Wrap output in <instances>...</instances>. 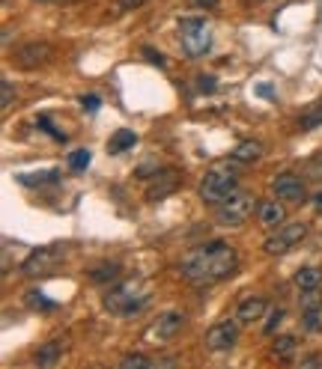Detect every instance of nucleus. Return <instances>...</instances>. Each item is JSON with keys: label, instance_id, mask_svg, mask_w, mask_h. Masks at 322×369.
Returning <instances> with one entry per match:
<instances>
[{"label": "nucleus", "instance_id": "1", "mask_svg": "<svg viewBox=\"0 0 322 369\" xmlns=\"http://www.w3.org/2000/svg\"><path fill=\"white\" fill-rule=\"evenodd\" d=\"M239 265V253L233 244L227 241H209L203 248H194L191 253L182 256L180 262V271L188 283L194 286H212L221 283L236 271Z\"/></svg>", "mask_w": 322, "mask_h": 369}, {"label": "nucleus", "instance_id": "2", "mask_svg": "<svg viewBox=\"0 0 322 369\" xmlns=\"http://www.w3.org/2000/svg\"><path fill=\"white\" fill-rule=\"evenodd\" d=\"M236 164L239 161H221L215 167H209L206 176L200 179V199L209 206H221L224 199L236 191L239 182H236Z\"/></svg>", "mask_w": 322, "mask_h": 369}, {"label": "nucleus", "instance_id": "3", "mask_svg": "<svg viewBox=\"0 0 322 369\" xmlns=\"http://www.w3.org/2000/svg\"><path fill=\"white\" fill-rule=\"evenodd\" d=\"M149 304V286L140 280H126L114 286L105 295V310L114 312V316H138V312Z\"/></svg>", "mask_w": 322, "mask_h": 369}, {"label": "nucleus", "instance_id": "4", "mask_svg": "<svg viewBox=\"0 0 322 369\" xmlns=\"http://www.w3.org/2000/svg\"><path fill=\"white\" fill-rule=\"evenodd\" d=\"M254 209H260L257 206V199H254L251 191H242V188H236L224 203L218 206V223L221 227H230V229H236L242 227L251 215H254Z\"/></svg>", "mask_w": 322, "mask_h": 369}, {"label": "nucleus", "instance_id": "5", "mask_svg": "<svg viewBox=\"0 0 322 369\" xmlns=\"http://www.w3.org/2000/svg\"><path fill=\"white\" fill-rule=\"evenodd\" d=\"M180 42L185 54L191 57H203V54L212 48V30L203 18H182L180 21Z\"/></svg>", "mask_w": 322, "mask_h": 369}, {"label": "nucleus", "instance_id": "6", "mask_svg": "<svg viewBox=\"0 0 322 369\" xmlns=\"http://www.w3.org/2000/svg\"><path fill=\"white\" fill-rule=\"evenodd\" d=\"M307 236V223L305 220H293V223H281L277 227V232L272 239H265L263 250L269 256H281V253H290L298 241H302Z\"/></svg>", "mask_w": 322, "mask_h": 369}, {"label": "nucleus", "instance_id": "7", "mask_svg": "<svg viewBox=\"0 0 322 369\" xmlns=\"http://www.w3.org/2000/svg\"><path fill=\"white\" fill-rule=\"evenodd\" d=\"M182 328H185V316H182V312L168 310V312H161V316L152 322L143 337H147V342H152V345H164V342H170Z\"/></svg>", "mask_w": 322, "mask_h": 369}, {"label": "nucleus", "instance_id": "8", "mask_svg": "<svg viewBox=\"0 0 322 369\" xmlns=\"http://www.w3.org/2000/svg\"><path fill=\"white\" fill-rule=\"evenodd\" d=\"M239 319H224L206 331V349L209 352H230L239 340Z\"/></svg>", "mask_w": 322, "mask_h": 369}, {"label": "nucleus", "instance_id": "9", "mask_svg": "<svg viewBox=\"0 0 322 369\" xmlns=\"http://www.w3.org/2000/svg\"><path fill=\"white\" fill-rule=\"evenodd\" d=\"M272 191L284 203H305V182L295 173H277L272 179Z\"/></svg>", "mask_w": 322, "mask_h": 369}, {"label": "nucleus", "instance_id": "10", "mask_svg": "<svg viewBox=\"0 0 322 369\" xmlns=\"http://www.w3.org/2000/svg\"><path fill=\"white\" fill-rule=\"evenodd\" d=\"M63 253H66V250H60V248H42V250H33V253L27 256V262L21 265V271H24L27 277H39V274L51 271V268L63 259Z\"/></svg>", "mask_w": 322, "mask_h": 369}, {"label": "nucleus", "instance_id": "11", "mask_svg": "<svg viewBox=\"0 0 322 369\" xmlns=\"http://www.w3.org/2000/svg\"><path fill=\"white\" fill-rule=\"evenodd\" d=\"M182 182V173L180 170H173V167H164V170H159L152 179H149V188H147V197L152 199H164L168 194H173L176 188H180Z\"/></svg>", "mask_w": 322, "mask_h": 369}, {"label": "nucleus", "instance_id": "12", "mask_svg": "<svg viewBox=\"0 0 322 369\" xmlns=\"http://www.w3.org/2000/svg\"><path fill=\"white\" fill-rule=\"evenodd\" d=\"M51 54L54 51H51L48 42H27V45H21V48H18L15 60H18V66H24V69H33V66L48 63Z\"/></svg>", "mask_w": 322, "mask_h": 369}, {"label": "nucleus", "instance_id": "13", "mask_svg": "<svg viewBox=\"0 0 322 369\" xmlns=\"http://www.w3.org/2000/svg\"><path fill=\"white\" fill-rule=\"evenodd\" d=\"M257 218L265 229H277L286 220V209L277 203V199H263L260 209H257Z\"/></svg>", "mask_w": 322, "mask_h": 369}, {"label": "nucleus", "instance_id": "14", "mask_svg": "<svg viewBox=\"0 0 322 369\" xmlns=\"http://www.w3.org/2000/svg\"><path fill=\"white\" fill-rule=\"evenodd\" d=\"M263 312H265V298L251 295V298H245V301L239 304L236 319L242 322V325H254V322H260V319H263Z\"/></svg>", "mask_w": 322, "mask_h": 369}, {"label": "nucleus", "instance_id": "15", "mask_svg": "<svg viewBox=\"0 0 322 369\" xmlns=\"http://www.w3.org/2000/svg\"><path fill=\"white\" fill-rule=\"evenodd\" d=\"M293 280H295V286L302 289V292H307V289H316L322 283V271L316 265H305V268H298V271H295Z\"/></svg>", "mask_w": 322, "mask_h": 369}, {"label": "nucleus", "instance_id": "16", "mask_svg": "<svg viewBox=\"0 0 322 369\" xmlns=\"http://www.w3.org/2000/svg\"><path fill=\"white\" fill-rule=\"evenodd\" d=\"M60 354H63V340H51V342L42 345L36 354H33V361H36L39 366H54Z\"/></svg>", "mask_w": 322, "mask_h": 369}, {"label": "nucleus", "instance_id": "17", "mask_svg": "<svg viewBox=\"0 0 322 369\" xmlns=\"http://www.w3.org/2000/svg\"><path fill=\"white\" fill-rule=\"evenodd\" d=\"M263 155V143L257 140H245V143H239L236 149H233V161H239V164H251V161H257Z\"/></svg>", "mask_w": 322, "mask_h": 369}, {"label": "nucleus", "instance_id": "18", "mask_svg": "<svg viewBox=\"0 0 322 369\" xmlns=\"http://www.w3.org/2000/svg\"><path fill=\"white\" fill-rule=\"evenodd\" d=\"M135 143H138V134H135V131H117L114 137L108 140V152H110V155H119V152L131 149Z\"/></svg>", "mask_w": 322, "mask_h": 369}, {"label": "nucleus", "instance_id": "19", "mask_svg": "<svg viewBox=\"0 0 322 369\" xmlns=\"http://www.w3.org/2000/svg\"><path fill=\"white\" fill-rule=\"evenodd\" d=\"M117 277H119V265L117 262H102V265H96L90 271L93 283H108V280H117Z\"/></svg>", "mask_w": 322, "mask_h": 369}, {"label": "nucleus", "instance_id": "20", "mask_svg": "<svg viewBox=\"0 0 322 369\" xmlns=\"http://www.w3.org/2000/svg\"><path fill=\"white\" fill-rule=\"evenodd\" d=\"M272 354L281 357V361L293 357V354H295V337H293V333H284V337H277L275 345H272Z\"/></svg>", "mask_w": 322, "mask_h": 369}, {"label": "nucleus", "instance_id": "21", "mask_svg": "<svg viewBox=\"0 0 322 369\" xmlns=\"http://www.w3.org/2000/svg\"><path fill=\"white\" fill-rule=\"evenodd\" d=\"M302 325H305V331H307V333H319V331H322V304L307 307V310H305Z\"/></svg>", "mask_w": 322, "mask_h": 369}, {"label": "nucleus", "instance_id": "22", "mask_svg": "<svg viewBox=\"0 0 322 369\" xmlns=\"http://www.w3.org/2000/svg\"><path fill=\"white\" fill-rule=\"evenodd\" d=\"M69 167H72L75 173L87 170V167H90V149H75V152L69 155Z\"/></svg>", "mask_w": 322, "mask_h": 369}, {"label": "nucleus", "instance_id": "23", "mask_svg": "<svg viewBox=\"0 0 322 369\" xmlns=\"http://www.w3.org/2000/svg\"><path fill=\"white\" fill-rule=\"evenodd\" d=\"M27 307H30V310H54L57 304H54V301H48L42 292H36V289H33V292H27Z\"/></svg>", "mask_w": 322, "mask_h": 369}, {"label": "nucleus", "instance_id": "24", "mask_svg": "<svg viewBox=\"0 0 322 369\" xmlns=\"http://www.w3.org/2000/svg\"><path fill=\"white\" fill-rule=\"evenodd\" d=\"M322 126V105H314V107H307V114L302 116V128H319Z\"/></svg>", "mask_w": 322, "mask_h": 369}, {"label": "nucleus", "instance_id": "25", "mask_svg": "<svg viewBox=\"0 0 322 369\" xmlns=\"http://www.w3.org/2000/svg\"><path fill=\"white\" fill-rule=\"evenodd\" d=\"M39 126H42V128H48L54 140H60V143H66V140H69V137H66V131H60V128L54 126V122H51L48 116H39Z\"/></svg>", "mask_w": 322, "mask_h": 369}, {"label": "nucleus", "instance_id": "26", "mask_svg": "<svg viewBox=\"0 0 322 369\" xmlns=\"http://www.w3.org/2000/svg\"><path fill=\"white\" fill-rule=\"evenodd\" d=\"M281 319H284V310H281V307L272 310V312H269V319H265V325H263V331H265V333H275V328L281 325Z\"/></svg>", "mask_w": 322, "mask_h": 369}, {"label": "nucleus", "instance_id": "27", "mask_svg": "<svg viewBox=\"0 0 322 369\" xmlns=\"http://www.w3.org/2000/svg\"><path fill=\"white\" fill-rule=\"evenodd\" d=\"M0 93H3V96H0V107H13V98H15V93H13V84H9V81H3V84H0Z\"/></svg>", "mask_w": 322, "mask_h": 369}, {"label": "nucleus", "instance_id": "28", "mask_svg": "<svg viewBox=\"0 0 322 369\" xmlns=\"http://www.w3.org/2000/svg\"><path fill=\"white\" fill-rule=\"evenodd\" d=\"M307 176L310 179H322V152H316L314 158L307 161Z\"/></svg>", "mask_w": 322, "mask_h": 369}, {"label": "nucleus", "instance_id": "29", "mask_svg": "<svg viewBox=\"0 0 322 369\" xmlns=\"http://www.w3.org/2000/svg\"><path fill=\"white\" fill-rule=\"evenodd\" d=\"M24 185H33V182H54L57 179V170H51V173H42V176H18Z\"/></svg>", "mask_w": 322, "mask_h": 369}, {"label": "nucleus", "instance_id": "30", "mask_svg": "<svg viewBox=\"0 0 322 369\" xmlns=\"http://www.w3.org/2000/svg\"><path fill=\"white\" fill-rule=\"evenodd\" d=\"M123 366H152V361H149V357H143V354H126Z\"/></svg>", "mask_w": 322, "mask_h": 369}, {"label": "nucleus", "instance_id": "31", "mask_svg": "<svg viewBox=\"0 0 322 369\" xmlns=\"http://www.w3.org/2000/svg\"><path fill=\"white\" fill-rule=\"evenodd\" d=\"M143 57H149V63H152V66H159V69H164V66H168V60H164L161 54H155L152 48H143Z\"/></svg>", "mask_w": 322, "mask_h": 369}, {"label": "nucleus", "instance_id": "32", "mask_svg": "<svg viewBox=\"0 0 322 369\" xmlns=\"http://www.w3.org/2000/svg\"><path fill=\"white\" fill-rule=\"evenodd\" d=\"M81 105H84V110H90V114H96L98 105H102V98H98V96H84V98H81Z\"/></svg>", "mask_w": 322, "mask_h": 369}, {"label": "nucleus", "instance_id": "33", "mask_svg": "<svg viewBox=\"0 0 322 369\" xmlns=\"http://www.w3.org/2000/svg\"><path fill=\"white\" fill-rule=\"evenodd\" d=\"M319 304V295H316V289H307V292L302 295V307L307 310V307H316Z\"/></svg>", "mask_w": 322, "mask_h": 369}, {"label": "nucleus", "instance_id": "34", "mask_svg": "<svg viewBox=\"0 0 322 369\" xmlns=\"http://www.w3.org/2000/svg\"><path fill=\"white\" fill-rule=\"evenodd\" d=\"M197 81H200V93H215V77H206V75H200Z\"/></svg>", "mask_w": 322, "mask_h": 369}, {"label": "nucleus", "instance_id": "35", "mask_svg": "<svg viewBox=\"0 0 322 369\" xmlns=\"http://www.w3.org/2000/svg\"><path fill=\"white\" fill-rule=\"evenodd\" d=\"M310 206H314V211H319V215H322V191H316L314 197H310Z\"/></svg>", "mask_w": 322, "mask_h": 369}, {"label": "nucleus", "instance_id": "36", "mask_svg": "<svg viewBox=\"0 0 322 369\" xmlns=\"http://www.w3.org/2000/svg\"><path fill=\"white\" fill-rule=\"evenodd\" d=\"M143 3H147V0H119V6H123V9H138Z\"/></svg>", "mask_w": 322, "mask_h": 369}, {"label": "nucleus", "instance_id": "37", "mask_svg": "<svg viewBox=\"0 0 322 369\" xmlns=\"http://www.w3.org/2000/svg\"><path fill=\"white\" fill-rule=\"evenodd\" d=\"M322 363V357H305L302 361V366H319Z\"/></svg>", "mask_w": 322, "mask_h": 369}, {"label": "nucleus", "instance_id": "38", "mask_svg": "<svg viewBox=\"0 0 322 369\" xmlns=\"http://www.w3.org/2000/svg\"><path fill=\"white\" fill-rule=\"evenodd\" d=\"M197 6H203V9H215V6H218V0H197Z\"/></svg>", "mask_w": 322, "mask_h": 369}]
</instances>
